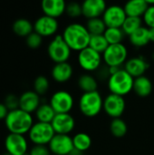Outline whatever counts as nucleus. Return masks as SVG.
Returning <instances> with one entry per match:
<instances>
[{"instance_id":"38","label":"nucleus","mask_w":154,"mask_h":155,"mask_svg":"<svg viewBox=\"0 0 154 155\" xmlns=\"http://www.w3.org/2000/svg\"><path fill=\"white\" fill-rule=\"evenodd\" d=\"M29 155H51V152L46 145H34L30 152L28 153Z\"/></svg>"},{"instance_id":"44","label":"nucleus","mask_w":154,"mask_h":155,"mask_svg":"<svg viewBox=\"0 0 154 155\" xmlns=\"http://www.w3.org/2000/svg\"><path fill=\"white\" fill-rule=\"evenodd\" d=\"M5 155H10V154H8V153H5ZM25 155H29V154L27 153V154H25Z\"/></svg>"},{"instance_id":"42","label":"nucleus","mask_w":154,"mask_h":155,"mask_svg":"<svg viewBox=\"0 0 154 155\" xmlns=\"http://www.w3.org/2000/svg\"><path fill=\"white\" fill-rule=\"evenodd\" d=\"M146 3L149 6H152V5H154V0H146Z\"/></svg>"},{"instance_id":"27","label":"nucleus","mask_w":154,"mask_h":155,"mask_svg":"<svg viewBox=\"0 0 154 155\" xmlns=\"http://www.w3.org/2000/svg\"><path fill=\"white\" fill-rule=\"evenodd\" d=\"M74 147L75 150L84 153L88 151L92 146V138L86 133H77L73 136Z\"/></svg>"},{"instance_id":"39","label":"nucleus","mask_w":154,"mask_h":155,"mask_svg":"<svg viewBox=\"0 0 154 155\" xmlns=\"http://www.w3.org/2000/svg\"><path fill=\"white\" fill-rule=\"evenodd\" d=\"M8 113H9V110H8V109L6 108V106L4 104V103H3V104L0 103V121H1V120H4V121H5V119L6 118Z\"/></svg>"},{"instance_id":"14","label":"nucleus","mask_w":154,"mask_h":155,"mask_svg":"<svg viewBox=\"0 0 154 155\" xmlns=\"http://www.w3.org/2000/svg\"><path fill=\"white\" fill-rule=\"evenodd\" d=\"M59 28V23L57 19L41 15L34 23V31L40 35L42 37H48L54 35Z\"/></svg>"},{"instance_id":"13","label":"nucleus","mask_w":154,"mask_h":155,"mask_svg":"<svg viewBox=\"0 0 154 155\" xmlns=\"http://www.w3.org/2000/svg\"><path fill=\"white\" fill-rule=\"evenodd\" d=\"M6 153L10 155H25L28 151V143L25 135L9 134L5 139Z\"/></svg>"},{"instance_id":"43","label":"nucleus","mask_w":154,"mask_h":155,"mask_svg":"<svg viewBox=\"0 0 154 155\" xmlns=\"http://www.w3.org/2000/svg\"><path fill=\"white\" fill-rule=\"evenodd\" d=\"M152 59H153V60H154V52H153V53H152Z\"/></svg>"},{"instance_id":"16","label":"nucleus","mask_w":154,"mask_h":155,"mask_svg":"<svg viewBox=\"0 0 154 155\" xmlns=\"http://www.w3.org/2000/svg\"><path fill=\"white\" fill-rule=\"evenodd\" d=\"M107 5L103 0H85L82 3L83 15L87 19L102 17Z\"/></svg>"},{"instance_id":"33","label":"nucleus","mask_w":154,"mask_h":155,"mask_svg":"<svg viewBox=\"0 0 154 155\" xmlns=\"http://www.w3.org/2000/svg\"><path fill=\"white\" fill-rule=\"evenodd\" d=\"M49 80L47 79V77L44 75L37 76L34 81V91L40 96L47 93V91L49 90Z\"/></svg>"},{"instance_id":"3","label":"nucleus","mask_w":154,"mask_h":155,"mask_svg":"<svg viewBox=\"0 0 154 155\" xmlns=\"http://www.w3.org/2000/svg\"><path fill=\"white\" fill-rule=\"evenodd\" d=\"M133 82L134 78L124 68H121L118 72L109 76L107 85L111 94L124 97L133 90Z\"/></svg>"},{"instance_id":"28","label":"nucleus","mask_w":154,"mask_h":155,"mask_svg":"<svg viewBox=\"0 0 154 155\" xmlns=\"http://www.w3.org/2000/svg\"><path fill=\"white\" fill-rule=\"evenodd\" d=\"M85 26H86L87 30L89 31V33L91 34V35H103L107 28V26L102 17L87 19Z\"/></svg>"},{"instance_id":"25","label":"nucleus","mask_w":154,"mask_h":155,"mask_svg":"<svg viewBox=\"0 0 154 155\" xmlns=\"http://www.w3.org/2000/svg\"><path fill=\"white\" fill-rule=\"evenodd\" d=\"M77 84L83 93L95 92L98 88L97 79L90 74H84L80 75L77 81Z\"/></svg>"},{"instance_id":"26","label":"nucleus","mask_w":154,"mask_h":155,"mask_svg":"<svg viewBox=\"0 0 154 155\" xmlns=\"http://www.w3.org/2000/svg\"><path fill=\"white\" fill-rule=\"evenodd\" d=\"M34 114L37 122L45 124H51L54 116L56 115V113L50 105V104H41Z\"/></svg>"},{"instance_id":"32","label":"nucleus","mask_w":154,"mask_h":155,"mask_svg":"<svg viewBox=\"0 0 154 155\" xmlns=\"http://www.w3.org/2000/svg\"><path fill=\"white\" fill-rule=\"evenodd\" d=\"M109 43L106 40L105 36L103 35H91L89 47L95 50L96 52L100 54H103L104 51L108 48Z\"/></svg>"},{"instance_id":"41","label":"nucleus","mask_w":154,"mask_h":155,"mask_svg":"<svg viewBox=\"0 0 154 155\" xmlns=\"http://www.w3.org/2000/svg\"><path fill=\"white\" fill-rule=\"evenodd\" d=\"M83 154V153H81V152H79V151H77V150H74L72 153H71V154L70 155H82Z\"/></svg>"},{"instance_id":"22","label":"nucleus","mask_w":154,"mask_h":155,"mask_svg":"<svg viewBox=\"0 0 154 155\" xmlns=\"http://www.w3.org/2000/svg\"><path fill=\"white\" fill-rule=\"evenodd\" d=\"M153 90V85L151 79L145 75L134 78L133 92L140 97L149 96Z\"/></svg>"},{"instance_id":"2","label":"nucleus","mask_w":154,"mask_h":155,"mask_svg":"<svg viewBox=\"0 0 154 155\" xmlns=\"http://www.w3.org/2000/svg\"><path fill=\"white\" fill-rule=\"evenodd\" d=\"M34 124L32 114L21 109L10 111L5 119V124L9 134L25 135L29 133Z\"/></svg>"},{"instance_id":"35","label":"nucleus","mask_w":154,"mask_h":155,"mask_svg":"<svg viewBox=\"0 0 154 155\" xmlns=\"http://www.w3.org/2000/svg\"><path fill=\"white\" fill-rule=\"evenodd\" d=\"M25 43H26V45L29 48L36 49V48L41 46V45L43 43V37L34 31L32 34H30L25 38Z\"/></svg>"},{"instance_id":"23","label":"nucleus","mask_w":154,"mask_h":155,"mask_svg":"<svg viewBox=\"0 0 154 155\" xmlns=\"http://www.w3.org/2000/svg\"><path fill=\"white\" fill-rule=\"evenodd\" d=\"M130 42L133 46L136 47H143L147 45L151 40L149 35V28L145 26H142L133 34L129 36Z\"/></svg>"},{"instance_id":"9","label":"nucleus","mask_w":154,"mask_h":155,"mask_svg":"<svg viewBox=\"0 0 154 155\" xmlns=\"http://www.w3.org/2000/svg\"><path fill=\"white\" fill-rule=\"evenodd\" d=\"M49 104L56 114H70L74 108V99L68 91L59 90L52 94Z\"/></svg>"},{"instance_id":"4","label":"nucleus","mask_w":154,"mask_h":155,"mask_svg":"<svg viewBox=\"0 0 154 155\" xmlns=\"http://www.w3.org/2000/svg\"><path fill=\"white\" fill-rule=\"evenodd\" d=\"M80 112L88 118L97 116L103 109V99L98 92L83 93L78 101Z\"/></svg>"},{"instance_id":"11","label":"nucleus","mask_w":154,"mask_h":155,"mask_svg":"<svg viewBox=\"0 0 154 155\" xmlns=\"http://www.w3.org/2000/svg\"><path fill=\"white\" fill-rule=\"evenodd\" d=\"M52 154L70 155L74 150L73 137L68 134H55L48 144Z\"/></svg>"},{"instance_id":"24","label":"nucleus","mask_w":154,"mask_h":155,"mask_svg":"<svg viewBox=\"0 0 154 155\" xmlns=\"http://www.w3.org/2000/svg\"><path fill=\"white\" fill-rule=\"evenodd\" d=\"M12 28L16 35L25 38L34 32V25L28 19L25 18L16 19L14 22Z\"/></svg>"},{"instance_id":"20","label":"nucleus","mask_w":154,"mask_h":155,"mask_svg":"<svg viewBox=\"0 0 154 155\" xmlns=\"http://www.w3.org/2000/svg\"><path fill=\"white\" fill-rule=\"evenodd\" d=\"M74 74L73 65L69 62L54 64L52 68L51 75L52 78L59 84H64L68 82Z\"/></svg>"},{"instance_id":"7","label":"nucleus","mask_w":154,"mask_h":155,"mask_svg":"<svg viewBox=\"0 0 154 155\" xmlns=\"http://www.w3.org/2000/svg\"><path fill=\"white\" fill-rule=\"evenodd\" d=\"M55 133L51 124L36 122L28 133L29 140L34 145H48Z\"/></svg>"},{"instance_id":"40","label":"nucleus","mask_w":154,"mask_h":155,"mask_svg":"<svg viewBox=\"0 0 154 155\" xmlns=\"http://www.w3.org/2000/svg\"><path fill=\"white\" fill-rule=\"evenodd\" d=\"M149 35L151 42H154V28H149Z\"/></svg>"},{"instance_id":"30","label":"nucleus","mask_w":154,"mask_h":155,"mask_svg":"<svg viewBox=\"0 0 154 155\" xmlns=\"http://www.w3.org/2000/svg\"><path fill=\"white\" fill-rule=\"evenodd\" d=\"M142 26H143V19L141 17L127 16L121 28L123 29L125 35L130 36L132 34H133Z\"/></svg>"},{"instance_id":"31","label":"nucleus","mask_w":154,"mask_h":155,"mask_svg":"<svg viewBox=\"0 0 154 155\" xmlns=\"http://www.w3.org/2000/svg\"><path fill=\"white\" fill-rule=\"evenodd\" d=\"M103 35L105 36L109 45H116V44H122L125 34L123 33L122 28L107 27Z\"/></svg>"},{"instance_id":"37","label":"nucleus","mask_w":154,"mask_h":155,"mask_svg":"<svg viewBox=\"0 0 154 155\" xmlns=\"http://www.w3.org/2000/svg\"><path fill=\"white\" fill-rule=\"evenodd\" d=\"M143 21L148 28H154V5L149 6L143 16Z\"/></svg>"},{"instance_id":"19","label":"nucleus","mask_w":154,"mask_h":155,"mask_svg":"<svg viewBox=\"0 0 154 155\" xmlns=\"http://www.w3.org/2000/svg\"><path fill=\"white\" fill-rule=\"evenodd\" d=\"M66 5L64 0H43L41 8L44 15L57 19L65 13Z\"/></svg>"},{"instance_id":"6","label":"nucleus","mask_w":154,"mask_h":155,"mask_svg":"<svg viewBox=\"0 0 154 155\" xmlns=\"http://www.w3.org/2000/svg\"><path fill=\"white\" fill-rule=\"evenodd\" d=\"M127 60L128 50L123 43L110 45L103 54V61L108 67H121Z\"/></svg>"},{"instance_id":"29","label":"nucleus","mask_w":154,"mask_h":155,"mask_svg":"<svg viewBox=\"0 0 154 155\" xmlns=\"http://www.w3.org/2000/svg\"><path fill=\"white\" fill-rule=\"evenodd\" d=\"M110 132L114 137L122 138L125 136L128 132L127 124L122 118L113 119L110 124Z\"/></svg>"},{"instance_id":"34","label":"nucleus","mask_w":154,"mask_h":155,"mask_svg":"<svg viewBox=\"0 0 154 155\" xmlns=\"http://www.w3.org/2000/svg\"><path fill=\"white\" fill-rule=\"evenodd\" d=\"M65 13L68 16L72 18H76L81 15H83V9H82V4H79L77 2H71L66 5V10Z\"/></svg>"},{"instance_id":"15","label":"nucleus","mask_w":154,"mask_h":155,"mask_svg":"<svg viewBox=\"0 0 154 155\" xmlns=\"http://www.w3.org/2000/svg\"><path fill=\"white\" fill-rule=\"evenodd\" d=\"M51 124L55 134L69 135L75 127V120L71 114H56Z\"/></svg>"},{"instance_id":"12","label":"nucleus","mask_w":154,"mask_h":155,"mask_svg":"<svg viewBox=\"0 0 154 155\" xmlns=\"http://www.w3.org/2000/svg\"><path fill=\"white\" fill-rule=\"evenodd\" d=\"M127 17L123 6L119 5H112L107 6L102 18L107 27L121 28Z\"/></svg>"},{"instance_id":"17","label":"nucleus","mask_w":154,"mask_h":155,"mask_svg":"<svg viewBox=\"0 0 154 155\" xmlns=\"http://www.w3.org/2000/svg\"><path fill=\"white\" fill-rule=\"evenodd\" d=\"M148 62L143 56H134L126 61L124 64V70L133 78L143 76L149 69Z\"/></svg>"},{"instance_id":"36","label":"nucleus","mask_w":154,"mask_h":155,"mask_svg":"<svg viewBox=\"0 0 154 155\" xmlns=\"http://www.w3.org/2000/svg\"><path fill=\"white\" fill-rule=\"evenodd\" d=\"M4 104L9 110V112L19 109V97L14 94H9L5 96Z\"/></svg>"},{"instance_id":"1","label":"nucleus","mask_w":154,"mask_h":155,"mask_svg":"<svg viewBox=\"0 0 154 155\" xmlns=\"http://www.w3.org/2000/svg\"><path fill=\"white\" fill-rule=\"evenodd\" d=\"M62 35L69 47L74 51L80 52L89 46L91 34L85 25L80 23L69 24L64 27Z\"/></svg>"},{"instance_id":"10","label":"nucleus","mask_w":154,"mask_h":155,"mask_svg":"<svg viewBox=\"0 0 154 155\" xmlns=\"http://www.w3.org/2000/svg\"><path fill=\"white\" fill-rule=\"evenodd\" d=\"M126 108V102L124 97L109 94L103 99V111L113 119L121 118Z\"/></svg>"},{"instance_id":"45","label":"nucleus","mask_w":154,"mask_h":155,"mask_svg":"<svg viewBox=\"0 0 154 155\" xmlns=\"http://www.w3.org/2000/svg\"><path fill=\"white\" fill-rule=\"evenodd\" d=\"M51 155H55V154H51Z\"/></svg>"},{"instance_id":"18","label":"nucleus","mask_w":154,"mask_h":155,"mask_svg":"<svg viewBox=\"0 0 154 155\" xmlns=\"http://www.w3.org/2000/svg\"><path fill=\"white\" fill-rule=\"evenodd\" d=\"M41 105L40 95L34 91H26L23 93L19 97V109L31 114L35 113L38 107Z\"/></svg>"},{"instance_id":"21","label":"nucleus","mask_w":154,"mask_h":155,"mask_svg":"<svg viewBox=\"0 0 154 155\" xmlns=\"http://www.w3.org/2000/svg\"><path fill=\"white\" fill-rule=\"evenodd\" d=\"M149 5L146 3V0H131L128 1L123 8L127 16L133 17H143L146 12Z\"/></svg>"},{"instance_id":"5","label":"nucleus","mask_w":154,"mask_h":155,"mask_svg":"<svg viewBox=\"0 0 154 155\" xmlns=\"http://www.w3.org/2000/svg\"><path fill=\"white\" fill-rule=\"evenodd\" d=\"M71 53L72 49L66 44L62 35H56L47 46L48 56L54 64L68 62Z\"/></svg>"},{"instance_id":"8","label":"nucleus","mask_w":154,"mask_h":155,"mask_svg":"<svg viewBox=\"0 0 154 155\" xmlns=\"http://www.w3.org/2000/svg\"><path fill=\"white\" fill-rule=\"evenodd\" d=\"M77 62L83 70L86 72H97L102 67L103 54L88 46L78 52Z\"/></svg>"}]
</instances>
